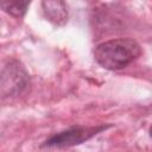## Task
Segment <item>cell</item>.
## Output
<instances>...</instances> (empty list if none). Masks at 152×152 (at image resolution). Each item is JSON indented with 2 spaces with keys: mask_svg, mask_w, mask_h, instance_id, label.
Listing matches in <instances>:
<instances>
[{
  "mask_svg": "<svg viewBox=\"0 0 152 152\" xmlns=\"http://www.w3.org/2000/svg\"><path fill=\"white\" fill-rule=\"evenodd\" d=\"M30 77L17 61L10 62L0 74V93L4 96H18L28 86Z\"/></svg>",
  "mask_w": 152,
  "mask_h": 152,
  "instance_id": "obj_2",
  "label": "cell"
},
{
  "mask_svg": "<svg viewBox=\"0 0 152 152\" xmlns=\"http://www.w3.org/2000/svg\"><path fill=\"white\" fill-rule=\"evenodd\" d=\"M43 12L45 18L57 26H62L68 20V7L64 1H43Z\"/></svg>",
  "mask_w": 152,
  "mask_h": 152,
  "instance_id": "obj_4",
  "label": "cell"
},
{
  "mask_svg": "<svg viewBox=\"0 0 152 152\" xmlns=\"http://www.w3.org/2000/svg\"><path fill=\"white\" fill-rule=\"evenodd\" d=\"M141 53L140 45L132 38H116L99 44L94 50L95 61L104 69L120 70Z\"/></svg>",
  "mask_w": 152,
  "mask_h": 152,
  "instance_id": "obj_1",
  "label": "cell"
},
{
  "mask_svg": "<svg viewBox=\"0 0 152 152\" xmlns=\"http://www.w3.org/2000/svg\"><path fill=\"white\" fill-rule=\"evenodd\" d=\"M102 129H106L104 126L99 127H82V126H75L69 129H65L63 132H59L57 134H53L49 139H46L43 144L45 147H70L75 145H80L94 135H96Z\"/></svg>",
  "mask_w": 152,
  "mask_h": 152,
  "instance_id": "obj_3",
  "label": "cell"
},
{
  "mask_svg": "<svg viewBox=\"0 0 152 152\" xmlns=\"http://www.w3.org/2000/svg\"><path fill=\"white\" fill-rule=\"evenodd\" d=\"M28 6V1H0V7L14 18L24 17Z\"/></svg>",
  "mask_w": 152,
  "mask_h": 152,
  "instance_id": "obj_5",
  "label": "cell"
}]
</instances>
